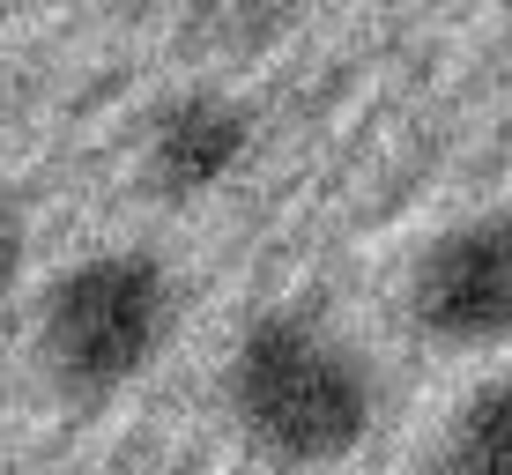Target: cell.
Returning <instances> with one entry per match:
<instances>
[{
    "instance_id": "obj_1",
    "label": "cell",
    "mask_w": 512,
    "mask_h": 475,
    "mask_svg": "<svg viewBox=\"0 0 512 475\" xmlns=\"http://www.w3.org/2000/svg\"><path fill=\"white\" fill-rule=\"evenodd\" d=\"M223 416L268 468H334L379 424V372L320 312H253L223 364Z\"/></svg>"
},
{
    "instance_id": "obj_2",
    "label": "cell",
    "mask_w": 512,
    "mask_h": 475,
    "mask_svg": "<svg viewBox=\"0 0 512 475\" xmlns=\"http://www.w3.org/2000/svg\"><path fill=\"white\" fill-rule=\"evenodd\" d=\"M171 334H179V275L141 245H104L52 275L30 342L52 394L97 409L156 372Z\"/></svg>"
},
{
    "instance_id": "obj_3",
    "label": "cell",
    "mask_w": 512,
    "mask_h": 475,
    "mask_svg": "<svg viewBox=\"0 0 512 475\" xmlns=\"http://www.w3.org/2000/svg\"><path fill=\"white\" fill-rule=\"evenodd\" d=\"M409 320L438 349L512 342V216L446 223L409 268Z\"/></svg>"
},
{
    "instance_id": "obj_4",
    "label": "cell",
    "mask_w": 512,
    "mask_h": 475,
    "mask_svg": "<svg viewBox=\"0 0 512 475\" xmlns=\"http://www.w3.org/2000/svg\"><path fill=\"white\" fill-rule=\"evenodd\" d=\"M260 149V112L238 90L193 82V90L164 97L141 127V179L156 201H208L253 164Z\"/></svg>"
},
{
    "instance_id": "obj_5",
    "label": "cell",
    "mask_w": 512,
    "mask_h": 475,
    "mask_svg": "<svg viewBox=\"0 0 512 475\" xmlns=\"http://www.w3.org/2000/svg\"><path fill=\"white\" fill-rule=\"evenodd\" d=\"M438 475H512V372L483 379L453 409L446 446H438Z\"/></svg>"
},
{
    "instance_id": "obj_6",
    "label": "cell",
    "mask_w": 512,
    "mask_h": 475,
    "mask_svg": "<svg viewBox=\"0 0 512 475\" xmlns=\"http://www.w3.org/2000/svg\"><path fill=\"white\" fill-rule=\"evenodd\" d=\"M186 8L216 45H253L260 30L282 23V0H186Z\"/></svg>"
},
{
    "instance_id": "obj_7",
    "label": "cell",
    "mask_w": 512,
    "mask_h": 475,
    "mask_svg": "<svg viewBox=\"0 0 512 475\" xmlns=\"http://www.w3.org/2000/svg\"><path fill=\"white\" fill-rule=\"evenodd\" d=\"M23 253H30V231H23V208L0 193V297L15 290V275H23Z\"/></svg>"
}]
</instances>
